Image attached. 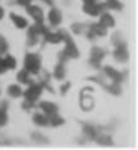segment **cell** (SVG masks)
Returning a JSON list of instances; mask_svg holds the SVG:
<instances>
[{
  "mask_svg": "<svg viewBox=\"0 0 138 150\" xmlns=\"http://www.w3.org/2000/svg\"><path fill=\"white\" fill-rule=\"evenodd\" d=\"M59 33H60V35H62V41H65V49L59 53V60L65 63V62H68L69 59H78V57H80V50L77 49V46H75L72 37L69 35L66 31H63V30H60Z\"/></svg>",
  "mask_w": 138,
  "mask_h": 150,
  "instance_id": "obj_1",
  "label": "cell"
},
{
  "mask_svg": "<svg viewBox=\"0 0 138 150\" xmlns=\"http://www.w3.org/2000/svg\"><path fill=\"white\" fill-rule=\"evenodd\" d=\"M24 66L30 74L37 75L41 71V57L37 53H27L25 60H24Z\"/></svg>",
  "mask_w": 138,
  "mask_h": 150,
  "instance_id": "obj_2",
  "label": "cell"
},
{
  "mask_svg": "<svg viewBox=\"0 0 138 150\" xmlns=\"http://www.w3.org/2000/svg\"><path fill=\"white\" fill-rule=\"evenodd\" d=\"M43 90H44V88H43L41 84H32V83H30L28 90L24 91L22 94L25 96V100H27V102H30V103H35V102L40 99Z\"/></svg>",
  "mask_w": 138,
  "mask_h": 150,
  "instance_id": "obj_3",
  "label": "cell"
},
{
  "mask_svg": "<svg viewBox=\"0 0 138 150\" xmlns=\"http://www.w3.org/2000/svg\"><path fill=\"white\" fill-rule=\"evenodd\" d=\"M106 3H97V2H87L82 6L84 13L90 15V16H99L101 12L106 11Z\"/></svg>",
  "mask_w": 138,
  "mask_h": 150,
  "instance_id": "obj_4",
  "label": "cell"
},
{
  "mask_svg": "<svg viewBox=\"0 0 138 150\" xmlns=\"http://www.w3.org/2000/svg\"><path fill=\"white\" fill-rule=\"evenodd\" d=\"M85 33H87V37H88L90 40H94V38H97V37H104L106 33H107V28L103 27V25L99 22V24H91V25H88Z\"/></svg>",
  "mask_w": 138,
  "mask_h": 150,
  "instance_id": "obj_5",
  "label": "cell"
},
{
  "mask_svg": "<svg viewBox=\"0 0 138 150\" xmlns=\"http://www.w3.org/2000/svg\"><path fill=\"white\" fill-rule=\"evenodd\" d=\"M104 56H106V52L103 49L93 47L91 52H90V65L94 66V68H99L100 63H101V60L104 59Z\"/></svg>",
  "mask_w": 138,
  "mask_h": 150,
  "instance_id": "obj_6",
  "label": "cell"
},
{
  "mask_svg": "<svg viewBox=\"0 0 138 150\" xmlns=\"http://www.w3.org/2000/svg\"><path fill=\"white\" fill-rule=\"evenodd\" d=\"M27 12H28V15L35 21V22H43V19H44V13H43V9L40 8V6H35V5H28L27 6Z\"/></svg>",
  "mask_w": 138,
  "mask_h": 150,
  "instance_id": "obj_7",
  "label": "cell"
},
{
  "mask_svg": "<svg viewBox=\"0 0 138 150\" xmlns=\"http://www.w3.org/2000/svg\"><path fill=\"white\" fill-rule=\"evenodd\" d=\"M113 56L118 62H126L129 59V53H128V49H126V43H122L119 46H116L115 52H113Z\"/></svg>",
  "mask_w": 138,
  "mask_h": 150,
  "instance_id": "obj_8",
  "label": "cell"
},
{
  "mask_svg": "<svg viewBox=\"0 0 138 150\" xmlns=\"http://www.w3.org/2000/svg\"><path fill=\"white\" fill-rule=\"evenodd\" d=\"M103 72L107 75V78H109L112 83H122V81H123V75H122L119 71H116V69H113V68H110V66H104V68H103Z\"/></svg>",
  "mask_w": 138,
  "mask_h": 150,
  "instance_id": "obj_9",
  "label": "cell"
},
{
  "mask_svg": "<svg viewBox=\"0 0 138 150\" xmlns=\"http://www.w3.org/2000/svg\"><path fill=\"white\" fill-rule=\"evenodd\" d=\"M38 108L41 109V112L43 113H46L47 116H50V115H53V113H57L59 112V108L54 105V103H51V102H41L40 105H38Z\"/></svg>",
  "mask_w": 138,
  "mask_h": 150,
  "instance_id": "obj_10",
  "label": "cell"
},
{
  "mask_svg": "<svg viewBox=\"0 0 138 150\" xmlns=\"http://www.w3.org/2000/svg\"><path fill=\"white\" fill-rule=\"evenodd\" d=\"M49 21H50V24H51L53 27H57V25L62 22V13H60V11L56 9V8H53V9L49 12Z\"/></svg>",
  "mask_w": 138,
  "mask_h": 150,
  "instance_id": "obj_11",
  "label": "cell"
},
{
  "mask_svg": "<svg viewBox=\"0 0 138 150\" xmlns=\"http://www.w3.org/2000/svg\"><path fill=\"white\" fill-rule=\"evenodd\" d=\"M11 19H12L13 25H15L16 28H19V30H24V28H27V27H28V21H27L24 16H21V15L11 13Z\"/></svg>",
  "mask_w": 138,
  "mask_h": 150,
  "instance_id": "obj_12",
  "label": "cell"
},
{
  "mask_svg": "<svg viewBox=\"0 0 138 150\" xmlns=\"http://www.w3.org/2000/svg\"><path fill=\"white\" fill-rule=\"evenodd\" d=\"M43 38H44L46 43H53V44H57V43L62 41V35H60V33H59V31H57V33H51L50 30L43 35Z\"/></svg>",
  "mask_w": 138,
  "mask_h": 150,
  "instance_id": "obj_13",
  "label": "cell"
},
{
  "mask_svg": "<svg viewBox=\"0 0 138 150\" xmlns=\"http://www.w3.org/2000/svg\"><path fill=\"white\" fill-rule=\"evenodd\" d=\"M100 24L106 28H113L115 27V18L107 13V12H101V16H100Z\"/></svg>",
  "mask_w": 138,
  "mask_h": 150,
  "instance_id": "obj_14",
  "label": "cell"
},
{
  "mask_svg": "<svg viewBox=\"0 0 138 150\" xmlns=\"http://www.w3.org/2000/svg\"><path fill=\"white\" fill-rule=\"evenodd\" d=\"M53 77L56 80H65V77H66V68H65V63L63 62H59L56 65V68L53 71Z\"/></svg>",
  "mask_w": 138,
  "mask_h": 150,
  "instance_id": "obj_15",
  "label": "cell"
},
{
  "mask_svg": "<svg viewBox=\"0 0 138 150\" xmlns=\"http://www.w3.org/2000/svg\"><path fill=\"white\" fill-rule=\"evenodd\" d=\"M32 121L38 127H47L49 125V116L46 113H34L32 115Z\"/></svg>",
  "mask_w": 138,
  "mask_h": 150,
  "instance_id": "obj_16",
  "label": "cell"
},
{
  "mask_svg": "<svg viewBox=\"0 0 138 150\" xmlns=\"http://www.w3.org/2000/svg\"><path fill=\"white\" fill-rule=\"evenodd\" d=\"M99 132H100V129H99V128H96L94 125H88V124H85V125H84V134H85L88 138L94 140V138L99 135Z\"/></svg>",
  "mask_w": 138,
  "mask_h": 150,
  "instance_id": "obj_17",
  "label": "cell"
},
{
  "mask_svg": "<svg viewBox=\"0 0 138 150\" xmlns=\"http://www.w3.org/2000/svg\"><path fill=\"white\" fill-rule=\"evenodd\" d=\"M65 124V119L59 115V113H53V115H50L49 116V125H51V127H60V125H63Z\"/></svg>",
  "mask_w": 138,
  "mask_h": 150,
  "instance_id": "obj_18",
  "label": "cell"
},
{
  "mask_svg": "<svg viewBox=\"0 0 138 150\" xmlns=\"http://www.w3.org/2000/svg\"><path fill=\"white\" fill-rule=\"evenodd\" d=\"M30 75H31V74H30L27 69H22V71L18 72L16 80H18L19 83H22V84H30V83H31V77H30Z\"/></svg>",
  "mask_w": 138,
  "mask_h": 150,
  "instance_id": "obj_19",
  "label": "cell"
},
{
  "mask_svg": "<svg viewBox=\"0 0 138 150\" xmlns=\"http://www.w3.org/2000/svg\"><path fill=\"white\" fill-rule=\"evenodd\" d=\"M38 38H40V35L30 27V30H28V37H27V44H28V46H35V44L38 43Z\"/></svg>",
  "mask_w": 138,
  "mask_h": 150,
  "instance_id": "obj_20",
  "label": "cell"
},
{
  "mask_svg": "<svg viewBox=\"0 0 138 150\" xmlns=\"http://www.w3.org/2000/svg\"><path fill=\"white\" fill-rule=\"evenodd\" d=\"M8 94L11 97H13V99H18V97L22 96V90H21V87L18 84H12V86L8 87Z\"/></svg>",
  "mask_w": 138,
  "mask_h": 150,
  "instance_id": "obj_21",
  "label": "cell"
},
{
  "mask_svg": "<svg viewBox=\"0 0 138 150\" xmlns=\"http://www.w3.org/2000/svg\"><path fill=\"white\" fill-rule=\"evenodd\" d=\"M3 62H5L6 69H15L16 68V59L11 54H6V57H3Z\"/></svg>",
  "mask_w": 138,
  "mask_h": 150,
  "instance_id": "obj_22",
  "label": "cell"
},
{
  "mask_svg": "<svg viewBox=\"0 0 138 150\" xmlns=\"http://www.w3.org/2000/svg\"><path fill=\"white\" fill-rule=\"evenodd\" d=\"M104 87H106V90H107L109 93L116 94V96H119L120 91H122V88H120V83H112L110 86H104Z\"/></svg>",
  "mask_w": 138,
  "mask_h": 150,
  "instance_id": "obj_23",
  "label": "cell"
},
{
  "mask_svg": "<svg viewBox=\"0 0 138 150\" xmlns=\"http://www.w3.org/2000/svg\"><path fill=\"white\" fill-rule=\"evenodd\" d=\"M106 6L109 9H115V11H122V8H123V5L119 0H106Z\"/></svg>",
  "mask_w": 138,
  "mask_h": 150,
  "instance_id": "obj_24",
  "label": "cell"
},
{
  "mask_svg": "<svg viewBox=\"0 0 138 150\" xmlns=\"http://www.w3.org/2000/svg\"><path fill=\"white\" fill-rule=\"evenodd\" d=\"M72 31H74V34H78V35H80V34H84V33L87 31V25L77 22V24L72 25Z\"/></svg>",
  "mask_w": 138,
  "mask_h": 150,
  "instance_id": "obj_25",
  "label": "cell"
},
{
  "mask_svg": "<svg viewBox=\"0 0 138 150\" xmlns=\"http://www.w3.org/2000/svg\"><path fill=\"white\" fill-rule=\"evenodd\" d=\"M9 50V44H8V40L5 37L0 35V54H6Z\"/></svg>",
  "mask_w": 138,
  "mask_h": 150,
  "instance_id": "obj_26",
  "label": "cell"
},
{
  "mask_svg": "<svg viewBox=\"0 0 138 150\" xmlns=\"http://www.w3.org/2000/svg\"><path fill=\"white\" fill-rule=\"evenodd\" d=\"M122 43H125L122 34H120V33H115V34L112 35V44L116 47V46H119V44H122Z\"/></svg>",
  "mask_w": 138,
  "mask_h": 150,
  "instance_id": "obj_27",
  "label": "cell"
},
{
  "mask_svg": "<svg viewBox=\"0 0 138 150\" xmlns=\"http://www.w3.org/2000/svg\"><path fill=\"white\" fill-rule=\"evenodd\" d=\"M6 122H8V113L5 109L0 108V127H3Z\"/></svg>",
  "mask_w": 138,
  "mask_h": 150,
  "instance_id": "obj_28",
  "label": "cell"
},
{
  "mask_svg": "<svg viewBox=\"0 0 138 150\" xmlns=\"http://www.w3.org/2000/svg\"><path fill=\"white\" fill-rule=\"evenodd\" d=\"M32 140H34V141H38V143H47L46 137L41 135V134H38V132H34V134H32Z\"/></svg>",
  "mask_w": 138,
  "mask_h": 150,
  "instance_id": "obj_29",
  "label": "cell"
},
{
  "mask_svg": "<svg viewBox=\"0 0 138 150\" xmlns=\"http://www.w3.org/2000/svg\"><path fill=\"white\" fill-rule=\"evenodd\" d=\"M69 88H71V83H69V81H66V83H65V84L60 87V93H62V94H66Z\"/></svg>",
  "mask_w": 138,
  "mask_h": 150,
  "instance_id": "obj_30",
  "label": "cell"
},
{
  "mask_svg": "<svg viewBox=\"0 0 138 150\" xmlns=\"http://www.w3.org/2000/svg\"><path fill=\"white\" fill-rule=\"evenodd\" d=\"M31 2H32V0H16V3L21 5V6H28Z\"/></svg>",
  "mask_w": 138,
  "mask_h": 150,
  "instance_id": "obj_31",
  "label": "cell"
},
{
  "mask_svg": "<svg viewBox=\"0 0 138 150\" xmlns=\"http://www.w3.org/2000/svg\"><path fill=\"white\" fill-rule=\"evenodd\" d=\"M5 72H6V66H5L3 57H0V74H5Z\"/></svg>",
  "mask_w": 138,
  "mask_h": 150,
  "instance_id": "obj_32",
  "label": "cell"
},
{
  "mask_svg": "<svg viewBox=\"0 0 138 150\" xmlns=\"http://www.w3.org/2000/svg\"><path fill=\"white\" fill-rule=\"evenodd\" d=\"M43 2H44L46 5H49V6H51V5H53V0H43Z\"/></svg>",
  "mask_w": 138,
  "mask_h": 150,
  "instance_id": "obj_33",
  "label": "cell"
},
{
  "mask_svg": "<svg viewBox=\"0 0 138 150\" xmlns=\"http://www.w3.org/2000/svg\"><path fill=\"white\" fill-rule=\"evenodd\" d=\"M3 16H5V11H3L2 8H0V19H2Z\"/></svg>",
  "mask_w": 138,
  "mask_h": 150,
  "instance_id": "obj_34",
  "label": "cell"
}]
</instances>
